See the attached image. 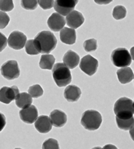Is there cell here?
<instances>
[{
	"label": "cell",
	"instance_id": "6da1fadb",
	"mask_svg": "<svg viewBox=\"0 0 134 149\" xmlns=\"http://www.w3.org/2000/svg\"><path fill=\"white\" fill-rule=\"evenodd\" d=\"M114 112L116 117L120 119H128L134 114V102L127 97H122L115 102Z\"/></svg>",
	"mask_w": 134,
	"mask_h": 149
},
{
	"label": "cell",
	"instance_id": "7a4b0ae2",
	"mask_svg": "<svg viewBox=\"0 0 134 149\" xmlns=\"http://www.w3.org/2000/svg\"><path fill=\"white\" fill-rule=\"evenodd\" d=\"M35 40L40 45L41 53L49 54L57 46V40L52 32L50 31H42L38 33Z\"/></svg>",
	"mask_w": 134,
	"mask_h": 149
},
{
	"label": "cell",
	"instance_id": "3957f363",
	"mask_svg": "<svg viewBox=\"0 0 134 149\" xmlns=\"http://www.w3.org/2000/svg\"><path fill=\"white\" fill-rule=\"evenodd\" d=\"M53 78L57 86H66L72 81V76L69 68L64 63H57L53 67Z\"/></svg>",
	"mask_w": 134,
	"mask_h": 149
},
{
	"label": "cell",
	"instance_id": "277c9868",
	"mask_svg": "<svg viewBox=\"0 0 134 149\" xmlns=\"http://www.w3.org/2000/svg\"><path fill=\"white\" fill-rule=\"evenodd\" d=\"M101 123V114L97 110H88L84 112L82 114L81 124L87 130H97L100 126Z\"/></svg>",
	"mask_w": 134,
	"mask_h": 149
},
{
	"label": "cell",
	"instance_id": "5b68a950",
	"mask_svg": "<svg viewBox=\"0 0 134 149\" xmlns=\"http://www.w3.org/2000/svg\"><path fill=\"white\" fill-rule=\"evenodd\" d=\"M111 61L117 67H127L131 63V57L130 53L126 48H118L112 51Z\"/></svg>",
	"mask_w": 134,
	"mask_h": 149
},
{
	"label": "cell",
	"instance_id": "8992f818",
	"mask_svg": "<svg viewBox=\"0 0 134 149\" xmlns=\"http://www.w3.org/2000/svg\"><path fill=\"white\" fill-rule=\"evenodd\" d=\"M20 69L16 61H8L1 67V73L5 78L13 80L20 76Z\"/></svg>",
	"mask_w": 134,
	"mask_h": 149
},
{
	"label": "cell",
	"instance_id": "52a82bcc",
	"mask_svg": "<svg viewBox=\"0 0 134 149\" xmlns=\"http://www.w3.org/2000/svg\"><path fill=\"white\" fill-rule=\"evenodd\" d=\"M98 66H99L98 61L89 55L84 56L80 63V68L83 71V72L90 76L95 74Z\"/></svg>",
	"mask_w": 134,
	"mask_h": 149
},
{
	"label": "cell",
	"instance_id": "ba28073f",
	"mask_svg": "<svg viewBox=\"0 0 134 149\" xmlns=\"http://www.w3.org/2000/svg\"><path fill=\"white\" fill-rule=\"evenodd\" d=\"M78 3V0H55L53 7L58 13L66 16L73 11Z\"/></svg>",
	"mask_w": 134,
	"mask_h": 149
},
{
	"label": "cell",
	"instance_id": "9c48e42d",
	"mask_svg": "<svg viewBox=\"0 0 134 149\" xmlns=\"http://www.w3.org/2000/svg\"><path fill=\"white\" fill-rule=\"evenodd\" d=\"M27 41V36L19 31H14L11 33L7 40L9 46L15 50H20L24 48Z\"/></svg>",
	"mask_w": 134,
	"mask_h": 149
},
{
	"label": "cell",
	"instance_id": "30bf717a",
	"mask_svg": "<svg viewBox=\"0 0 134 149\" xmlns=\"http://www.w3.org/2000/svg\"><path fill=\"white\" fill-rule=\"evenodd\" d=\"M19 93V89L15 86L11 87H2L0 89V102L8 104L15 100Z\"/></svg>",
	"mask_w": 134,
	"mask_h": 149
},
{
	"label": "cell",
	"instance_id": "8fae6325",
	"mask_svg": "<svg viewBox=\"0 0 134 149\" xmlns=\"http://www.w3.org/2000/svg\"><path fill=\"white\" fill-rule=\"evenodd\" d=\"M19 116L22 122L28 124H32L36 122L38 116L37 108L34 105H30V107L20 110Z\"/></svg>",
	"mask_w": 134,
	"mask_h": 149
},
{
	"label": "cell",
	"instance_id": "7c38bea8",
	"mask_svg": "<svg viewBox=\"0 0 134 149\" xmlns=\"http://www.w3.org/2000/svg\"><path fill=\"white\" fill-rule=\"evenodd\" d=\"M66 24V20L63 15L54 13L51 15L47 20L49 28L53 32H59L63 29Z\"/></svg>",
	"mask_w": 134,
	"mask_h": 149
},
{
	"label": "cell",
	"instance_id": "4fadbf2b",
	"mask_svg": "<svg viewBox=\"0 0 134 149\" xmlns=\"http://www.w3.org/2000/svg\"><path fill=\"white\" fill-rule=\"evenodd\" d=\"M66 22L69 27L73 29H76L83 24L84 17L81 13L73 10L66 15Z\"/></svg>",
	"mask_w": 134,
	"mask_h": 149
},
{
	"label": "cell",
	"instance_id": "5bb4252c",
	"mask_svg": "<svg viewBox=\"0 0 134 149\" xmlns=\"http://www.w3.org/2000/svg\"><path fill=\"white\" fill-rule=\"evenodd\" d=\"M35 127L41 133H49L52 129V123L47 116H40L35 122Z\"/></svg>",
	"mask_w": 134,
	"mask_h": 149
},
{
	"label": "cell",
	"instance_id": "9a60e30c",
	"mask_svg": "<svg viewBox=\"0 0 134 149\" xmlns=\"http://www.w3.org/2000/svg\"><path fill=\"white\" fill-rule=\"evenodd\" d=\"M50 118L53 125L56 127H63L67 122V116L65 113L59 110H54L51 112Z\"/></svg>",
	"mask_w": 134,
	"mask_h": 149
},
{
	"label": "cell",
	"instance_id": "2e32d148",
	"mask_svg": "<svg viewBox=\"0 0 134 149\" xmlns=\"http://www.w3.org/2000/svg\"><path fill=\"white\" fill-rule=\"evenodd\" d=\"M60 31V39L62 42L68 45H73L76 43V33L73 28L64 27Z\"/></svg>",
	"mask_w": 134,
	"mask_h": 149
},
{
	"label": "cell",
	"instance_id": "e0dca14e",
	"mask_svg": "<svg viewBox=\"0 0 134 149\" xmlns=\"http://www.w3.org/2000/svg\"><path fill=\"white\" fill-rule=\"evenodd\" d=\"M82 91L78 86L71 85L64 89V97L68 102H76L80 98Z\"/></svg>",
	"mask_w": 134,
	"mask_h": 149
},
{
	"label": "cell",
	"instance_id": "ac0fdd59",
	"mask_svg": "<svg viewBox=\"0 0 134 149\" xmlns=\"http://www.w3.org/2000/svg\"><path fill=\"white\" fill-rule=\"evenodd\" d=\"M63 62L70 69L75 68L80 62V56L72 50H68L63 56Z\"/></svg>",
	"mask_w": 134,
	"mask_h": 149
},
{
	"label": "cell",
	"instance_id": "d6986e66",
	"mask_svg": "<svg viewBox=\"0 0 134 149\" xmlns=\"http://www.w3.org/2000/svg\"><path fill=\"white\" fill-rule=\"evenodd\" d=\"M118 79L121 84H128L134 78V74L130 67H124L117 70Z\"/></svg>",
	"mask_w": 134,
	"mask_h": 149
},
{
	"label": "cell",
	"instance_id": "ffe728a7",
	"mask_svg": "<svg viewBox=\"0 0 134 149\" xmlns=\"http://www.w3.org/2000/svg\"><path fill=\"white\" fill-rule=\"evenodd\" d=\"M15 103L20 109H25L32 103V97L29 93H21L15 99Z\"/></svg>",
	"mask_w": 134,
	"mask_h": 149
},
{
	"label": "cell",
	"instance_id": "44dd1931",
	"mask_svg": "<svg viewBox=\"0 0 134 149\" xmlns=\"http://www.w3.org/2000/svg\"><path fill=\"white\" fill-rule=\"evenodd\" d=\"M25 51L30 55H37L41 53L40 45L35 39L27 41L25 44Z\"/></svg>",
	"mask_w": 134,
	"mask_h": 149
},
{
	"label": "cell",
	"instance_id": "7402d4cb",
	"mask_svg": "<svg viewBox=\"0 0 134 149\" xmlns=\"http://www.w3.org/2000/svg\"><path fill=\"white\" fill-rule=\"evenodd\" d=\"M55 58L53 55L45 54L41 56L40 61V67L45 70H51L53 68Z\"/></svg>",
	"mask_w": 134,
	"mask_h": 149
},
{
	"label": "cell",
	"instance_id": "603a6c76",
	"mask_svg": "<svg viewBox=\"0 0 134 149\" xmlns=\"http://www.w3.org/2000/svg\"><path fill=\"white\" fill-rule=\"evenodd\" d=\"M116 122L118 128L122 130L128 131L130 130L134 125V118L132 116L128 119H120L116 117Z\"/></svg>",
	"mask_w": 134,
	"mask_h": 149
},
{
	"label": "cell",
	"instance_id": "cb8c5ba5",
	"mask_svg": "<svg viewBox=\"0 0 134 149\" xmlns=\"http://www.w3.org/2000/svg\"><path fill=\"white\" fill-rule=\"evenodd\" d=\"M126 13H127V11L124 7L117 6L113 9L112 17L116 20H122L126 17Z\"/></svg>",
	"mask_w": 134,
	"mask_h": 149
},
{
	"label": "cell",
	"instance_id": "d4e9b609",
	"mask_svg": "<svg viewBox=\"0 0 134 149\" xmlns=\"http://www.w3.org/2000/svg\"><path fill=\"white\" fill-rule=\"evenodd\" d=\"M28 93H29L32 98L37 99L38 97L43 95V90L42 87L40 85L36 84L31 86L28 89Z\"/></svg>",
	"mask_w": 134,
	"mask_h": 149
},
{
	"label": "cell",
	"instance_id": "484cf974",
	"mask_svg": "<svg viewBox=\"0 0 134 149\" xmlns=\"http://www.w3.org/2000/svg\"><path fill=\"white\" fill-rule=\"evenodd\" d=\"M38 0H20V5L23 9L27 10H35L38 7Z\"/></svg>",
	"mask_w": 134,
	"mask_h": 149
},
{
	"label": "cell",
	"instance_id": "4316f807",
	"mask_svg": "<svg viewBox=\"0 0 134 149\" xmlns=\"http://www.w3.org/2000/svg\"><path fill=\"white\" fill-rule=\"evenodd\" d=\"M84 48L87 52L95 51L97 49V42L95 39H89L86 40L84 43Z\"/></svg>",
	"mask_w": 134,
	"mask_h": 149
},
{
	"label": "cell",
	"instance_id": "83f0119b",
	"mask_svg": "<svg viewBox=\"0 0 134 149\" xmlns=\"http://www.w3.org/2000/svg\"><path fill=\"white\" fill-rule=\"evenodd\" d=\"M14 8L13 0H0V10L3 12L11 11Z\"/></svg>",
	"mask_w": 134,
	"mask_h": 149
},
{
	"label": "cell",
	"instance_id": "f1b7e54d",
	"mask_svg": "<svg viewBox=\"0 0 134 149\" xmlns=\"http://www.w3.org/2000/svg\"><path fill=\"white\" fill-rule=\"evenodd\" d=\"M42 148L43 149H51L55 148L58 149L59 148V145L57 142V141L54 139H49L46 140L43 144Z\"/></svg>",
	"mask_w": 134,
	"mask_h": 149
},
{
	"label": "cell",
	"instance_id": "f546056e",
	"mask_svg": "<svg viewBox=\"0 0 134 149\" xmlns=\"http://www.w3.org/2000/svg\"><path fill=\"white\" fill-rule=\"evenodd\" d=\"M10 18L8 15L3 11H0V29H3L8 25Z\"/></svg>",
	"mask_w": 134,
	"mask_h": 149
},
{
	"label": "cell",
	"instance_id": "4dcf8cb0",
	"mask_svg": "<svg viewBox=\"0 0 134 149\" xmlns=\"http://www.w3.org/2000/svg\"><path fill=\"white\" fill-rule=\"evenodd\" d=\"M38 4L43 9H50L54 6V0H38Z\"/></svg>",
	"mask_w": 134,
	"mask_h": 149
},
{
	"label": "cell",
	"instance_id": "1f68e13d",
	"mask_svg": "<svg viewBox=\"0 0 134 149\" xmlns=\"http://www.w3.org/2000/svg\"><path fill=\"white\" fill-rule=\"evenodd\" d=\"M7 44V39L6 36L0 32V52H1L6 47Z\"/></svg>",
	"mask_w": 134,
	"mask_h": 149
},
{
	"label": "cell",
	"instance_id": "d6a6232c",
	"mask_svg": "<svg viewBox=\"0 0 134 149\" xmlns=\"http://www.w3.org/2000/svg\"><path fill=\"white\" fill-rule=\"evenodd\" d=\"M6 125V118L4 114L0 112V132L3 130Z\"/></svg>",
	"mask_w": 134,
	"mask_h": 149
},
{
	"label": "cell",
	"instance_id": "836d02e7",
	"mask_svg": "<svg viewBox=\"0 0 134 149\" xmlns=\"http://www.w3.org/2000/svg\"><path fill=\"white\" fill-rule=\"evenodd\" d=\"M94 1L99 5H107L111 3L112 0H94Z\"/></svg>",
	"mask_w": 134,
	"mask_h": 149
},
{
	"label": "cell",
	"instance_id": "e575fe53",
	"mask_svg": "<svg viewBox=\"0 0 134 149\" xmlns=\"http://www.w3.org/2000/svg\"><path fill=\"white\" fill-rule=\"evenodd\" d=\"M130 135L132 140L134 141V125L130 130Z\"/></svg>",
	"mask_w": 134,
	"mask_h": 149
},
{
	"label": "cell",
	"instance_id": "d590c367",
	"mask_svg": "<svg viewBox=\"0 0 134 149\" xmlns=\"http://www.w3.org/2000/svg\"><path fill=\"white\" fill-rule=\"evenodd\" d=\"M130 55H131V59H133V60L134 61V47L131 48V49H130Z\"/></svg>",
	"mask_w": 134,
	"mask_h": 149
},
{
	"label": "cell",
	"instance_id": "8d00e7d4",
	"mask_svg": "<svg viewBox=\"0 0 134 149\" xmlns=\"http://www.w3.org/2000/svg\"><path fill=\"white\" fill-rule=\"evenodd\" d=\"M133 79H134V78H133Z\"/></svg>",
	"mask_w": 134,
	"mask_h": 149
},
{
	"label": "cell",
	"instance_id": "74e56055",
	"mask_svg": "<svg viewBox=\"0 0 134 149\" xmlns=\"http://www.w3.org/2000/svg\"></svg>",
	"mask_w": 134,
	"mask_h": 149
}]
</instances>
